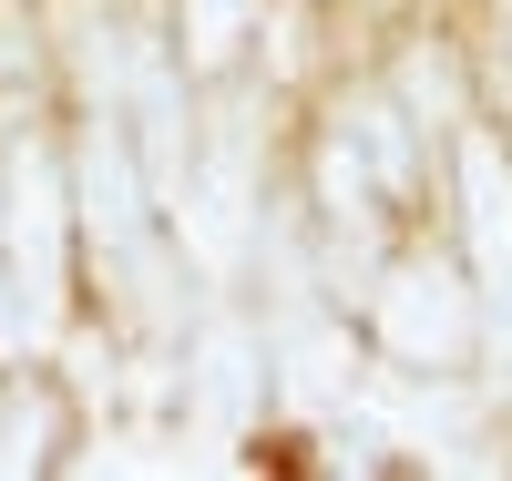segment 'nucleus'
Instances as JSON below:
<instances>
[{
    "instance_id": "0eeeda50",
    "label": "nucleus",
    "mask_w": 512,
    "mask_h": 481,
    "mask_svg": "<svg viewBox=\"0 0 512 481\" xmlns=\"http://www.w3.org/2000/svg\"><path fill=\"white\" fill-rule=\"evenodd\" d=\"M256 21H267V0H175V62L185 72H236Z\"/></svg>"
},
{
    "instance_id": "6e6552de",
    "label": "nucleus",
    "mask_w": 512,
    "mask_h": 481,
    "mask_svg": "<svg viewBox=\"0 0 512 481\" xmlns=\"http://www.w3.org/2000/svg\"><path fill=\"white\" fill-rule=\"evenodd\" d=\"M62 441V410H52V389L21 379V389H0V471H41Z\"/></svg>"
},
{
    "instance_id": "7ed1b4c3",
    "label": "nucleus",
    "mask_w": 512,
    "mask_h": 481,
    "mask_svg": "<svg viewBox=\"0 0 512 481\" xmlns=\"http://www.w3.org/2000/svg\"><path fill=\"white\" fill-rule=\"evenodd\" d=\"M369 328L400 369H461L482 338V287H461L441 256H400L369 287Z\"/></svg>"
},
{
    "instance_id": "f03ea898",
    "label": "nucleus",
    "mask_w": 512,
    "mask_h": 481,
    "mask_svg": "<svg viewBox=\"0 0 512 481\" xmlns=\"http://www.w3.org/2000/svg\"><path fill=\"white\" fill-rule=\"evenodd\" d=\"M62 236H72V174L52 164V144H31L0 174V246H11V297L31 338L62 328Z\"/></svg>"
},
{
    "instance_id": "1a4fd4ad",
    "label": "nucleus",
    "mask_w": 512,
    "mask_h": 481,
    "mask_svg": "<svg viewBox=\"0 0 512 481\" xmlns=\"http://www.w3.org/2000/svg\"><path fill=\"white\" fill-rule=\"evenodd\" d=\"M338 123H349V144L369 154V174H379V185H390V195H410V174H420V154H410V113L369 93L359 113H338Z\"/></svg>"
},
{
    "instance_id": "39448f33",
    "label": "nucleus",
    "mask_w": 512,
    "mask_h": 481,
    "mask_svg": "<svg viewBox=\"0 0 512 481\" xmlns=\"http://www.w3.org/2000/svg\"><path fill=\"white\" fill-rule=\"evenodd\" d=\"M451 185H461V236H472V277L512 318V154L492 123H451Z\"/></svg>"
},
{
    "instance_id": "f257e3e1",
    "label": "nucleus",
    "mask_w": 512,
    "mask_h": 481,
    "mask_svg": "<svg viewBox=\"0 0 512 481\" xmlns=\"http://www.w3.org/2000/svg\"><path fill=\"white\" fill-rule=\"evenodd\" d=\"M144 154L134 134H123V113L93 103V134H82L72 154V215H82V236H93V256L123 277V297H134L144 318H164V246H154V215H144Z\"/></svg>"
},
{
    "instance_id": "423d86ee",
    "label": "nucleus",
    "mask_w": 512,
    "mask_h": 481,
    "mask_svg": "<svg viewBox=\"0 0 512 481\" xmlns=\"http://www.w3.org/2000/svg\"><path fill=\"white\" fill-rule=\"evenodd\" d=\"M185 389H195L205 441H236V430H246V410L267 400V369H256V348H246L236 328H205V338H195V369H185Z\"/></svg>"
},
{
    "instance_id": "20e7f679",
    "label": "nucleus",
    "mask_w": 512,
    "mask_h": 481,
    "mask_svg": "<svg viewBox=\"0 0 512 481\" xmlns=\"http://www.w3.org/2000/svg\"><path fill=\"white\" fill-rule=\"evenodd\" d=\"M164 215H175V226H185L205 256H216V267L246 246V226H256V134H246V113H216V123L195 134L185 195L164 205Z\"/></svg>"
}]
</instances>
